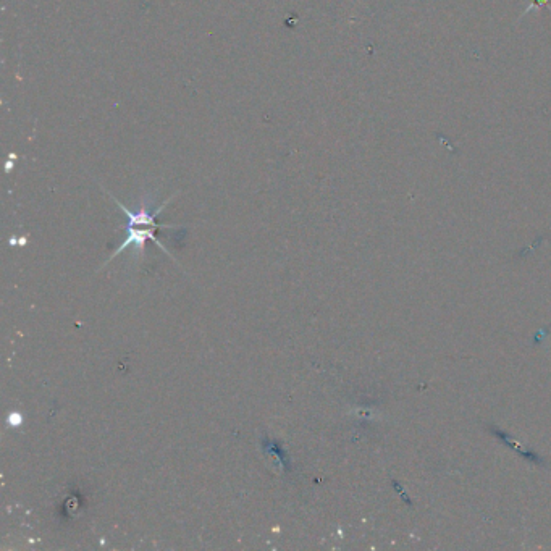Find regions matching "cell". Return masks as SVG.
I'll list each match as a JSON object with an SVG mask.
<instances>
[{
    "mask_svg": "<svg viewBox=\"0 0 551 551\" xmlns=\"http://www.w3.org/2000/svg\"><path fill=\"white\" fill-rule=\"evenodd\" d=\"M154 230H156V228L148 227V225H146V227L144 228H138L135 227V225H125L127 238H125V241H123V243L120 244L117 249H115L114 254L109 257V261L104 262V265L109 264V262L112 261L115 256L123 253V251H125L128 246H133V248H135V254H133V256H135V259L143 257L144 249H146V240H151L152 243H156L157 246H159V248L162 249L165 254H170L169 249L165 248L164 244H162V241H159V238H157ZM104 265H102V267H104Z\"/></svg>",
    "mask_w": 551,
    "mask_h": 551,
    "instance_id": "cell-1",
    "label": "cell"
}]
</instances>
